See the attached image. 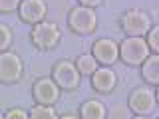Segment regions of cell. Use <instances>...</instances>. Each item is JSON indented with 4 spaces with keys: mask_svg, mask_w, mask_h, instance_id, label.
I'll use <instances>...</instances> for the list:
<instances>
[{
    "mask_svg": "<svg viewBox=\"0 0 159 119\" xmlns=\"http://www.w3.org/2000/svg\"><path fill=\"white\" fill-rule=\"evenodd\" d=\"M149 56H151V50L143 36H127L119 44V58L127 66H141Z\"/></svg>",
    "mask_w": 159,
    "mask_h": 119,
    "instance_id": "6da1fadb",
    "label": "cell"
},
{
    "mask_svg": "<svg viewBox=\"0 0 159 119\" xmlns=\"http://www.w3.org/2000/svg\"><path fill=\"white\" fill-rule=\"evenodd\" d=\"M68 22H70V28L76 34H89L98 26V16L93 12V8L89 6H76L70 12Z\"/></svg>",
    "mask_w": 159,
    "mask_h": 119,
    "instance_id": "7a4b0ae2",
    "label": "cell"
},
{
    "mask_svg": "<svg viewBox=\"0 0 159 119\" xmlns=\"http://www.w3.org/2000/svg\"><path fill=\"white\" fill-rule=\"evenodd\" d=\"M32 42L36 44L40 50H52L60 42V28L54 22H38L32 30Z\"/></svg>",
    "mask_w": 159,
    "mask_h": 119,
    "instance_id": "3957f363",
    "label": "cell"
},
{
    "mask_svg": "<svg viewBox=\"0 0 159 119\" xmlns=\"http://www.w3.org/2000/svg\"><path fill=\"white\" fill-rule=\"evenodd\" d=\"M121 28L127 36H145L151 30V20L141 10H129L121 16Z\"/></svg>",
    "mask_w": 159,
    "mask_h": 119,
    "instance_id": "277c9868",
    "label": "cell"
},
{
    "mask_svg": "<svg viewBox=\"0 0 159 119\" xmlns=\"http://www.w3.org/2000/svg\"><path fill=\"white\" fill-rule=\"evenodd\" d=\"M24 66L18 54L14 52H0V82L4 83H14L22 77Z\"/></svg>",
    "mask_w": 159,
    "mask_h": 119,
    "instance_id": "5b68a950",
    "label": "cell"
},
{
    "mask_svg": "<svg viewBox=\"0 0 159 119\" xmlns=\"http://www.w3.org/2000/svg\"><path fill=\"white\" fill-rule=\"evenodd\" d=\"M52 79L56 82V86L60 89H74V87H78V83H80V72H78V68H76V64H72V62H58L56 66H54V72H52Z\"/></svg>",
    "mask_w": 159,
    "mask_h": 119,
    "instance_id": "8992f818",
    "label": "cell"
},
{
    "mask_svg": "<svg viewBox=\"0 0 159 119\" xmlns=\"http://www.w3.org/2000/svg\"><path fill=\"white\" fill-rule=\"evenodd\" d=\"M155 91L151 87L143 86V87H137L133 89V93L129 95V107L137 113V115H147L155 109Z\"/></svg>",
    "mask_w": 159,
    "mask_h": 119,
    "instance_id": "52a82bcc",
    "label": "cell"
},
{
    "mask_svg": "<svg viewBox=\"0 0 159 119\" xmlns=\"http://www.w3.org/2000/svg\"><path fill=\"white\" fill-rule=\"evenodd\" d=\"M32 91H34V97H36V101L40 105H52L60 97V87L56 86V82L50 79V77L38 79V82L34 83Z\"/></svg>",
    "mask_w": 159,
    "mask_h": 119,
    "instance_id": "ba28073f",
    "label": "cell"
},
{
    "mask_svg": "<svg viewBox=\"0 0 159 119\" xmlns=\"http://www.w3.org/2000/svg\"><path fill=\"white\" fill-rule=\"evenodd\" d=\"M48 8L44 0H22L18 6V14L20 18L24 20L26 24H34L36 26L38 22H42L44 16H46Z\"/></svg>",
    "mask_w": 159,
    "mask_h": 119,
    "instance_id": "9c48e42d",
    "label": "cell"
},
{
    "mask_svg": "<svg viewBox=\"0 0 159 119\" xmlns=\"http://www.w3.org/2000/svg\"><path fill=\"white\" fill-rule=\"evenodd\" d=\"M92 56L98 60V64H103V66H109V64L117 62L119 58V46L113 40L109 38H102L93 44V50H92Z\"/></svg>",
    "mask_w": 159,
    "mask_h": 119,
    "instance_id": "30bf717a",
    "label": "cell"
},
{
    "mask_svg": "<svg viewBox=\"0 0 159 119\" xmlns=\"http://www.w3.org/2000/svg\"><path fill=\"white\" fill-rule=\"evenodd\" d=\"M116 83H117V76H116V72L107 66L98 68L96 72L92 73V86L102 93L111 91V89L116 87Z\"/></svg>",
    "mask_w": 159,
    "mask_h": 119,
    "instance_id": "8fae6325",
    "label": "cell"
},
{
    "mask_svg": "<svg viewBox=\"0 0 159 119\" xmlns=\"http://www.w3.org/2000/svg\"><path fill=\"white\" fill-rule=\"evenodd\" d=\"M141 76L147 83L159 86V54L149 56L145 62L141 64Z\"/></svg>",
    "mask_w": 159,
    "mask_h": 119,
    "instance_id": "7c38bea8",
    "label": "cell"
},
{
    "mask_svg": "<svg viewBox=\"0 0 159 119\" xmlns=\"http://www.w3.org/2000/svg\"><path fill=\"white\" fill-rule=\"evenodd\" d=\"M82 119H106V105L98 99H88L80 109Z\"/></svg>",
    "mask_w": 159,
    "mask_h": 119,
    "instance_id": "4fadbf2b",
    "label": "cell"
},
{
    "mask_svg": "<svg viewBox=\"0 0 159 119\" xmlns=\"http://www.w3.org/2000/svg\"><path fill=\"white\" fill-rule=\"evenodd\" d=\"M76 68H78L80 76H92V73L98 69V60L93 58L92 54H84V56L78 58Z\"/></svg>",
    "mask_w": 159,
    "mask_h": 119,
    "instance_id": "5bb4252c",
    "label": "cell"
},
{
    "mask_svg": "<svg viewBox=\"0 0 159 119\" xmlns=\"http://www.w3.org/2000/svg\"><path fill=\"white\" fill-rule=\"evenodd\" d=\"M28 119H58V115H56V109L52 105H40L38 103L28 113Z\"/></svg>",
    "mask_w": 159,
    "mask_h": 119,
    "instance_id": "9a60e30c",
    "label": "cell"
},
{
    "mask_svg": "<svg viewBox=\"0 0 159 119\" xmlns=\"http://www.w3.org/2000/svg\"><path fill=\"white\" fill-rule=\"evenodd\" d=\"M12 42V32L6 24H0V52H6Z\"/></svg>",
    "mask_w": 159,
    "mask_h": 119,
    "instance_id": "2e32d148",
    "label": "cell"
},
{
    "mask_svg": "<svg viewBox=\"0 0 159 119\" xmlns=\"http://www.w3.org/2000/svg\"><path fill=\"white\" fill-rule=\"evenodd\" d=\"M147 46H149V50H153L155 54H159V26L151 28L147 32Z\"/></svg>",
    "mask_w": 159,
    "mask_h": 119,
    "instance_id": "e0dca14e",
    "label": "cell"
},
{
    "mask_svg": "<svg viewBox=\"0 0 159 119\" xmlns=\"http://www.w3.org/2000/svg\"><path fill=\"white\" fill-rule=\"evenodd\" d=\"M22 0H0V12H14L18 10Z\"/></svg>",
    "mask_w": 159,
    "mask_h": 119,
    "instance_id": "ac0fdd59",
    "label": "cell"
},
{
    "mask_svg": "<svg viewBox=\"0 0 159 119\" xmlns=\"http://www.w3.org/2000/svg\"><path fill=\"white\" fill-rule=\"evenodd\" d=\"M4 119H28V113L24 109H10L4 115Z\"/></svg>",
    "mask_w": 159,
    "mask_h": 119,
    "instance_id": "d6986e66",
    "label": "cell"
},
{
    "mask_svg": "<svg viewBox=\"0 0 159 119\" xmlns=\"http://www.w3.org/2000/svg\"><path fill=\"white\" fill-rule=\"evenodd\" d=\"M82 2V6H89V8H93V6H98V4H102L103 0H80Z\"/></svg>",
    "mask_w": 159,
    "mask_h": 119,
    "instance_id": "ffe728a7",
    "label": "cell"
},
{
    "mask_svg": "<svg viewBox=\"0 0 159 119\" xmlns=\"http://www.w3.org/2000/svg\"><path fill=\"white\" fill-rule=\"evenodd\" d=\"M58 119H80V117H76V115H62V117H58Z\"/></svg>",
    "mask_w": 159,
    "mask_h": 119,
    "instance_id": "44dd1931",
    "label": "cell"
},
{
    "mask_svg": "<svg viewBox=\"0 0 159 119\" xmlns=\"http://www.w3.org/2000/svg\"><path fill=\"white\" fill-rule=\"evenodd\" d=\"M133 119H149V117H147V115H135Z\"/></svg>",
    "mask_w": 159,
    "mask_h": 119,
    "instance_id": "7402d4cb",
    "label": "cell"
},
{
    "mask_svg": "<svg viewBox=\"0 0 159 119\" xmlns=\"http://www.w3.org/2000/svg\"><path fill=\"white\" fill-rule=\"evenodd\" d=\"M155 99L159 101V86H157V89H155Z\"/></svg>",
    "mask_w": 159,
    "mask_h": 119,
    "instance_id": "603a6c76",
    "label": "cell"
},
{
    "mask_svg": "<svg viewBox=\"0 0 159 119\" xmlns=\"http://www.w3.org/2000/svg\"><path fill=\"white\" fill-rule=\"evenodd\" d=\"M0 119H4V115H2V111H0Z\"/></svg>",
    "mask_w": 159,
    "mask_h": 119,
    "instance_id": "cb8c5ba5",
    "label": "cell"
},
{
    "mask_svg": "<svg viewBox=\"0 0 159 119\" xmlns=\"http://www.w3.org/2000/svg\"><path fill=\"white\" fill-rule=\"evenodd\" d=\"M157 119H159V117H157Z\"/></svg>",
    "mask_w": 159,
    "mask_h": 119,
    "instance_id": "d4e9b609",
    "label": "cell"
}]
</instances>
